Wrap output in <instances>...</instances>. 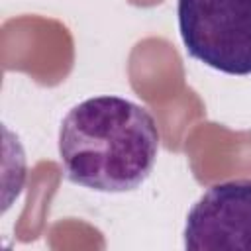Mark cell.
<instances>
[{
    "instance_id": "3",
    "label": "cell",
    "mask_w": 251,
    "mask_h": 251,
    "mask_svg": "<svg viewBox=\"0 0 251 251\" xmlns=\"http://www.w3.org/2000/svg\"><path fill=\"white\" fill-rule=\"evenodd\" d=\"M184 247L251 251V180L210 186L186 216Z\"/></svg>"
},
{
    "instance_id": "1",
    "label": "cell",
    "mask_w": 251,
    "mask_h": 251,
    "mask_svg": "<svg viewBox=\"0 0 251 251\" xmlns=\"http://www.w3.org/2000/svg\"><path fill=\"white\" fill-rule=\"evenodd\" d=\"M159 153L155 118L120 96H94L69 110L59 127V157L73 184L129 192L151 175Z\"/></svg>"
},
{
    "instance_id": "2",
    "label": "cell",
    "mask_w": 251,
    "mask_h": 251,
    "mask_svg": "<svg viewBox=\"0 0 251 251\" xmlns=\"http://www.w3.org/2000/svg\"><path fill=\"white\" fill-rule=\"evenodd\" d=\"M186 53L226 75H251V0H178Z\"/></svg>"
}]
</instances>
